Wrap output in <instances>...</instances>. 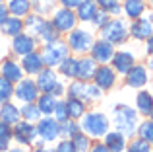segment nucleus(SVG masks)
Segmentation results:
<instances>
[{
	"label": "nucleus",
	"mask_w": 153,
	"mask_h": 152,
	"mask_svg": "<svg viewBox=\"0 0 153 152\" xmlns=\"http://www.w3.org/2000/svg\"><path fill=\"white\" fill-rule=\"evenodd\" d=\"M52 152H76V148H74V144H72L70 138H62V141L56 142V146H54Z\"/></svg>",
	"instance_id": "obj_42"
},
{
	"label": "nucleus",
	"mask_w": 153,
	"mask_h": 152,
	"mask_svg": "<svg viewBox=\"0 0 153 152\" xmlns=\"http://www.w3.org/2000/svg\"><path fill=\"white\" fill-rule=\"evenodd\" d=\"M93 43H95V35L91 33L89 29H83V27L72 29L70 33H68V37H66V45H68V49H70V53L72 55H79V57L89 55Z\"/></svg>",
	"instance_id": "obj_5"
},
{
	"label": "nucleus",
	"mask_w": 153,
	"mask_h": 152,
	"mask_svg": "<svg viewBox=\"0 0 153 152\" xmlns=\"http://www.w3.org/2000/svg\"><path fill=\"white\" fill-rule=\"evenodd\" d=\"M8 16H10V12H8V8H6V2H0V26L6 22Z\"/></svg>",
	"instance_id": "obj_47"
},
{
	"label": "nucleus",
	"mask_w": 153,
	"mask_h": 152,
	"mask_svg": "<svg viewBox=\"0 0 153 152\" xmlns=\"http://www.w3.org/2000/svg\"><path fill=\"white\" fill-rule=\"evenodd\" d=\"M0 141L2 142H12V125L0 121Z\"/></svg>",
	"instance_id": "obj_43"
},
{
	"label": "nucleus",
	"mask_w": 153,
	"mask_h": 152,
	"mask_svg": "<svg viewBox=\"0 0 153 152\" xmlns=\"http://www.w3.org/2000/svg\"><path fill=\"white\" fill-rule=\"evenodd\" d=\"M68 98H78L83 103H93L103 98V90L95 86L93 82H83V80H72L66 88Z\"/></svg>",
	"instance_id": "obj_4"
},
{
	"label": "nucleus",
	"mask_w": 153,
	"mask_h": 152,
	"mask_svg": "<svg viewBox=\"0 0 153 152\" xmlns=\"http://www.w3.org/2000/svg\"><path fill=\"white\" fill-rule=\"evenodd\" d=\"M147 53L153 55V33H151V37L147 39Z\"/></svg>",
	"instance_id": "obj_48"
},
{
	"label": "nucleus",
	"mask_w": 153,
	"mask_h": 152,
	"mask_svg": "<svg viewBox=\"0 0 153 152\" xmlns=\"http://www.w3.org/2000/svg\"><path fill=\"white\" fill-rule=\"evenodd\" d=\"M93 84L99 86L101 90H111L112 86L116 84V72L114 68H111L108 65H99L97 70H95V76H93Z\"/></svg>",
	"instance_id": "obj_17"
},
{
	"label": "nucleus",
	"mask_w": 153,
	"mask_h": 152,
	"mask_svg": "<svg viewBox=\"0 0 153 152\" xmlns=\"http://www.w3.org/2000/svg\"><path fill=\"white\" fill-rule=\"evenodd\" d=\"M19 65H22L25 76H37L43 68H45V62H43L41 51H33V53L22 57V59H19Z\"/></svg>",
	"instance_id": "obj_18"
},
{
	"label": "nucleus",
	"mask_w": 153,
	"mask_h": 152,
	"mask_svg": "<svg viewBox=\"0 0 153 152\" xmlns=\"http://www.w3.org/2000/svg\"><path fill=\"white\" fill-rule=\"evenodd\" d=\"M6 152H27V150L23 148V146H10Z\"/></svg>",
	"instance_id": "obj_49"
},
{
	"label": "nucleus",
	"mask_w": 153,
	"mask_h": 152,
	"mask_svg": "<svg viewBox=\"0 0 153 152\" xmlns=\"http://www.w3.org/2000/svg\"><path fill=\"white\" fill-rule=\"evenodd\" d=\"M56 72H58V76H64L66 80H76V76H78V57H74V55L66 57L56 66Z\"/></svg>",
	"instance_id": "obj_24"
},
{
	"label": "nucleus",
	"mask_w": 153,
	"mask_h": 152,
	"mask_svg": "<svg viewBox=\"0 0 153 152\" xmlns=\"http://www.w3.org/2000/svg\"><path fill=\"white\" fill-rule=\"evenodd\" d=\"M22 31H25V23H23L22 18H16V16H8L6 22L0 26V35L2 37H16Z\"/></svg>",
	"instance_id": "obj_22"
},
{
	"label": "nucleus",
	"mask_w": 153,
	"mask_h": 152,
	"mask_svg": "<svg viewBox=\"0 0 153 152\" xmlns=\"http://www.w3.org/2000/svg\"><path fill=\"white\" fill-rule=\"evenodd\" d=\"M114 53H116L114 45H111L108 41H103V39H97L89 51V57L97 65H108L112 61V57H114Z\"/></svg>",
	"instance_id": "obj_13"
},
{
	"label": "nucleus",
	"mask_w": 153,
	"mask_h": 152,
	"mask_svg": "<svg viewBox=\"0 0 153 152\" xmlns=\"http://www.w3.org/2000/svg\"><path fill=\"white\" fill-rule=\"evenodd\" d=\"M89 152H111V150H108L107 146H105V142H97V141H95L93 144H91Z\"/></svg>",
	"instance_id": "obj_46"
},
{
	"label": "nucleus",
	"mask_w": 153,
	"mask_h": 152,
	"mask_svg": "<svg viewBox=\"0 0 153 152\" xmlns=\"http://www.w3.org/2000/svg\"><path fill=\"white\" fill-rule=\"evenodd\" d=\"M111 65H112V68H114L116 74L126 76L128 70L136 65V59H134V55H132L130 51H116L114 57H112V61H111Z\"/></svg>",
	"instance_id": "obj_19"
},
{
	"label": "nucleus",
	"mask_w": 153,
	"mask_h": 152,
	"mask_svg": "<svg viewBox=\"0 0 153 152\" xmlns=\"http://www.w3.org/2000/svg\"><path fill=\"white\" fill-rule=\"evenodd\" d=\"M0 121L8 123V125H12V127L18 121H22V113H19L18 103H14V102L2 103V105H0Z\"/></svg>",
	"instance_id": "obj_23"
},
{
	"label": "nucleus",
	"mask_w": 153,
	"mask_h": 152,
	"mask_svg": "<svg viewBox=\"0 0 153 152\" xmlns=\"http://www.w3.org/2000/svg\"><path fill=\"white\" fill-rule=\"evenodd\" d=\"M146 12V2L143 0H124L122 2V14H126V18L138 20Z\"/></svg>",
	"instance_id": "obj_28"
},
{
	"label": "nucleus",
	"mask_w": 153,
	"mask_h": 152,
	"mask_svg": "<svg viewBox=\"0 0 153 152\" xmlns=\"http://www.w3.org/2000/svg\"><path fill=\"white\" fill-rule=\"evenodd\" d=\"M151 4H153V0H151Z\"/></svg>",
	"instance_id": "obj_56"
},
{
	"label": "nucleus",
	"mask_w": 153,
	"mask_h": 152,
	"mask_svg": "<svg viewBox=\"0 0 153 152\" xmlns=\"http://www.w3.org/2000/svg\"><path fill=\"white\" fill-rule=\"evenodd\" d=\"M149 117H151V121H153V111H151V115H149Z\"/></svg>",
	"instance_id": "obj_54"
},
{
	"label": "nucleus",
	"mask_w": 153,
	"mask_h": 152,
	"mask_svg": "<svg viewBox=\"0 0 153 152\" xmlns=\"http://www.w3.org/2000/svg\"><path fill=\"white\" fill-rule=\"evenodd\" d=\"M97 62L89 57V55H83L78 59V76L76 80H83V82H93L95 70H97Z\"/></svg>",
	"instance_id": "obj_20"
},
{
	"label": "nucleus",
	"mask_w": 153,
	"mask_h": 152,
	"mask_svg": "<svg viewBox=\"0 0 153 152\" xmlns=\"http://www.w3.org/2000/svg\"><path fill=\"white\" fill-rule=\"evenodd\" d=\"M39 88H37V84H35V80L33 78H23V80H19L18 84H14V99L16 102H19L23 105V103H35L37 102V98H39Z\"/></svg>",
	"instance_id": "obj_10"
},
{
	"label": "nucleus",
	"mask_w": 153,
	"mask_h": 152,
	"mask_svg": "<svg viewBox=\"0 0 153 152\" xmlns=\"http://www.w3.org/2000/svg\"><path fill=\"white\" fill-rule=\"evenodd\" d=\"M0 76L10 80L12 84H18L19 80L25 78V72H23L19 61H16V57H2V61H0Z\"/></svg>",
	"instance_id": "obj_12"
},
{
	"label": "nucleus",
	"mask_w": 153,
	"mask_h": 152,
	"mask_svg": "<svg viewBox=\"0 0 153 152\" xmlns=\"http://www.w3.org/2000/svg\"><path fill=\"white\" fill-rule=\"evenodd\" d=\"M58 2V0H31V8H33V12L35 14H39V16H45L47 18V14H52V12L56 10L54 8V4Z\"/></svg>",
	"instance_id": "obj_33"
},
{
	"label": "nucleus",
	"mask_w": 153,
	"mask_h": 152,
	"mask_svg": "<svg viewBox=\"0 0 153 152\" xmlns=\"http://www.w3.org/2000/svg\"><path fill=\"white\" fill-rule=\"evenodd\" d=\"M19 113H22V119L27 123H37L43 117L37 103H23V105H19Z\"/></svg>",
	"instance_id": "obj_32"
},
{
	"label": "nucleus",
	"mask_w": 153,
	"mask_h": 152,
	"mask_svg": "<svg viewBox=\"0 0 153 152\" xmlns=\"http://www.w3.org/2000/svg\"><path fill=\"white\" fill-rule=\"evenodd\" d=\"M2 57H4V45L0 43V61H2Z\"/></svg>",
	"instance_id": "obj_52"
},
{
	"label": "nucleus",
	"mask_w": 153,
	"mask_h": 152,
	"mask_svg": "<svg viewBox=\"0 0 153 152\" xmlns=\"http://www.w3.org/2000/svg\"><path fill=\"white\" fill-rule=\"evenodd\" d=\"M8 148H10V142H2L0 141V152H6Z\"/></svg>",
	"instance_id": "obj_50"
},
{
	"label": "nucleus",
	"mask_w": 153,
	"mask_h": 152,
	"mask_svg": "<svg viewBox=\"0 0 153 152\" xmlns=\"http://www.w3.org/2000/svg\"><path fill=\"white\" fill-rule=\"evenodd\" d=\"M79 129L82 133H85L87 137L93 141V138H103L105 135L111 131V121L103 111H85V115L82 117L79 123Z\"/></svg>",
	"instance_id": "obj_2"
},
{
	"label": "nucleus",
	"mask_w": 153,
	"mask_h": 152,
	"mask_svg": "<svg viewBox=\"0 0 153 152\" xmlns=\"http://www.w3.org/2000/svg\"><path fill=\"white\" fill-rule=\"evenodd\" d=\"M52 117H54L58 123H62V121H66V119H70V115H68V105H66V99H62V98H60L58 102H56L54 111H52Z\"/></svg>",
	"instance_id": "obj_39"
},
{
	"label": "nucleus",
	"mask_w": 153,
	"mask_h": 152,
	"mask_svg": "<svg viewBox=\"0 0 153 152\" xmlns=\"http://www.w3.org/2000/svg\"><path fill=\"white\" fill-rule=\"evenodd\" d=\"M23 23H25L27 33L33 35V37H37V39H41V35L52 26L51 20H47L45 16H39V14H29L27 18H23Z\"/></svg>",
	"instance_id": "obj_14"
},
{
	"label": "nucleus",
	"mask_w": 153,
	"mask_h": 152,
	"mask_svg": "<svg viewBox=\"0 0 153 152\" xmlns=\"http://www.w3.org/2000/svg\"><path fill=\"white\" fill-rule=\"evenodd\" d=\"M136 133H138V137L142 138V141L149 142V144H153V121L149 119V121H142L138 123V129H136Z\"/></svg>",
	"instance_id": "obj_38"
},
{
	"label": "nucleus",
	"mask_w": 153,
	"mask_h": 152,
	"mask_svg": "<svg viewBox=\"0 0 153 152\" xmlns=\"http://www.w3.org/2000/svg\"><path fill=\"white\" fill-rule=\"evenodd\" d=\"M62 8H70V10H76V8L82 4V0H58Z\"/></svg>",
	"instance_id": "obj_45"
},
{
	"label": "nucleus",
	"mask_w": 153,
	"mask_h": 152,
	"mask_svg": "<svg viewBox=\"0 0 153 152\" xmlns=\"http://www.w3.org/2000/svg\"><path fill=\"white\" fill-rule=\"evenodd\" d=\"M33 152H52V150H49L47 146H41V148H33Z\"/></svg>",
	"instance_id": "obj_51"
},
{
	"label": "nucleus",
	"mask_w": 153,
	"mask_h": 152,
	"mask_svg": "<svg viewBox=\"0 0 153 152\" xmlns=\"http://www.w3.org/2000/svg\"><path fill=\"white\" fill-rule=\"evenodd\" d=\"M58 82H60L58 72H56L54 68H49V66H45L41 72L35 76V84H37V88H39L41 94H51L52 88H54Z\"/></svg>",
	"instance_id": "obj_15"
},
{
	"label": "nucleus",
	"mask_w": 153,
	"mask_h": 152,
	"mask_svg": "<svg viewBox=\"0 0 153 152\" xmlns=\"http://www.w3.org/2000/svg\"><path fill=\"white\" fill-rule=\"evenodd\" d=\"M70 141H72V144H74L76 152H89L91 144H93V141H91L85 133H82V131H79L74 138H70Z\"/></svg>",
	"instance_id": "obj_36"
},
{
	"label": "nucleus",
	"mask_w": 153,
	"mask_h": 152,
	"mask_svg": "<svg viewBox=\"0 0 153 152\" xmlns=\"http://www.w3.org/2000/svg\"><path fill=\"white\" fill-rule=\"evenodd\" d=\"M111 20V14H107V12H103V10H99L97 14H95V18L91 20V23H93V27L95 29H101V27L105 26V23Z\"/></svg>",
	"instance_id": "obj_41"
},
{
	"label": "nucleus",
	"mask_w": 153,
	"mask_h": 152,
	"mask_svg": "<svg viewBox=\"0 0 153 152\" xmlns=\"http://www.w3.org/2000/svg\"><path fill=\"white\" fill-rule=\"evenodd\" d=\"M12 141L18 142V146H33L37 141V127L35 123H27V121H18L12 127Z\"/></svg>",
	"instance_id": "obj_9"
},
{
	"label": "nucleus",
	"mask_w": 153,
	"mask_h": 152,
	"mask_svg": "<svg viewBox=\"0 0 153 152\" xmlns=\"http://www.w3.org/2000/svg\"><path fill=\"white\" fill-rule=\"evenodd\" d=\"M97 12H99V8L95 4V0H82V4L76 8V16L83 23H91V20L95 18Z\"/></svg>",
	"instance_id": "obj_25"
},
{
	"label": "nucleus",
	"mask_w": 153,
	"mask_h": 152,
	"mask_svg": "<svg viewBox=\"0 0 153 152\" xmlns=\"http://www.w3.org/2000/svg\"><path fill=\"white\" fill-rule=\"evenodd\" d=\"M37 45H39L37 37L29 35L27 31H22L19 35H16V37L10 39V53H12V57L22 59V57H25V55L37 51Z\"/></svg>",
	"instance_id": "obj_8"
},
{
	"label": "nucleus",
	"mask_w": 153,
	"mask_h": 152,
	"mask_svg": "<svg viewBox=\"0 0 153 152\" xmlns=\"http://www.w3.org/2000/svg\"><path fill=\"white\" fill-rule=\"evenodd\" d=\"M66 105H68V115H70V119H74V121L82 119L87 111L85 109L87 103H83L82 99H78V98H66Z\"/></svg>",
	"instance_id": "obj_31"
},
{
	"label": "nucleus",
	"mask_w": 153,
	"mask_h": 152,
	"mask_svg": "<svg viewBox=\"0 0 153 152\" xmlns=\"http://www.w3.org/2000/svg\"><path fill=\"white\" fill-rule=\"evenodd\" d=\"M153 33V16H147V18H138L134 20V23L130 26V37L138 39V41H146L149 39Z\"/></svg>",
	"instance_id": "obj_16"
},
{
	"label": "nucleus",
	"mask_w": 153,
	"mask_h": 152,
	"mask_svg": "<svg viewBox=\"0 0 153 152\" xmlns=\"http://www.w3.org/2000/svg\"><path fill=\"white\" fill-rule=\"evenodd\" d=\"M99 35L103 41H108L111 45H122L130 37V27L122 18H112L99 29Z\"/></svg>",
	"instance_id": "obj_3"
},
{
	"label": "nucleus",
	"mask_w": 153,
	"mask_h": 152,
	"mask_svg": "<svg viewBox=\"0 0 153 152\" xmlns=\"http://www.w3.org/2000/svg\"><path fill=\"white\" fill-rule=\"evenodd\" d=\"M136 107H138V113L151 115V111H153V96L149 92H146V90L138 92V96H136Z\"/></svg>",
	"instance_id": "obj_30"
},
{
	"label": "nucleus",
	"mask_w": 153,
	"mask_h": 152,
	"mask_svg": "<svg viewBox=\"0 0 153 152\" xmlns=\"http://www.w3.org/2000/svg\"><path fill=\"white\" fill-rule=\"evenodd\" d=\"M112 125H114V131H118L126 138H132L138 129V111L122 103L116 105L112 109Z\"/></svg>",
	"instance_id": "obj_1"
},
{
	"label": "nucleus",
	"mask_w": 153,
	"mask_h": 152,
	"mask_svg": "<svg viewBox=\"0 0 153 152\" xmlns=\"http://www.w3.org/2000/svg\"><path fill=\"white\" fill-rule=\"evenodd\" d=\"M126 78V84L130 88H143L147 84V80H149V76H147V68L142 65H134L130 70H128V74L124 76Z\"/></svg>",
	"instance_id": "obj_21"
},
{
	"label": "nucleus",
	"mask_w": 153,
	"mask_h": 152,
	"mask_svg": "<svg viewBox=\"0 0 153 152\" xmlns=\"http://www.w3.org/2000/svg\"><path fill=\"white\" fill-rule=\"evenodd\" d=\"M126 152H151V146H149V142L142 141V138H136V141H132L126 146Z\"/></svg>",
	"instance_id": "obj_40"
},
{
	"label": "nucleus",
	"mask_w": 153,
	"mask_h": 152,
	"mask_svg": "<svg viewBox=\"0 0 153 152\" xmlns=\"http://www.w3.org/2000/svg\"><path fill=\"white\" fill-rule=\"evenodd\" d=\"M35 127H37V138L45 144H51L60 138V123L54 117H41L35 123Z\"/></svg>",
	"instance_id": "obj_11"
},
{
	"label": "nucleus",
	"mask_w": 153,
	"mask_h": 152,
	"mask_svg": "<svg viewBox=\"0 0 153 152\" xmlns=\"http://www.w3.org/2000/svg\"><path fill=\"white\" fill-rule=\"evenodd\" d=\"M95 4H97L99 10L107 12V14H111V16L122 14V4H120V0H95Z\"/></svg>",
	"instance_id": "obj_34"
},
{
	"label": "nucleus",
	"mask_w": 153,
	"mask_h": 152,
	"mask_svg": "<svg viewBox=\"0 0 153 152\" xmlns=\"http://www.w3.org/2000/svg\"><path fill=\"white\" fill-rule=\"evenodd\" d=\"M0 2H4V0H0Z\"/></svg>",
	"instance_id": "obj_55"
},
{
	"label": "nucleus",
	"mask_w": 153,
	"mask_h": 152,
	"mask_svg": "<svg viewBox=\"0 0 153 152\" xmlns=\"http://www.w3.org/2000/svg\"><path fill=\"white\" fill-rule=\"evenodd\" d=\"M79 131H82L79 129V123L74 121V119H66V121L60 123V137L62 138H74Z\"/></svg>",
	"instance_id": "obj_35"
},
{
	"label": "nucleus",
	"mask_w": 153,
	"mask_h": 152,
	"mask_svg": "<svg viewBox=\"0 0 153 152\" xmlns=\"http://www.w3.org/2000/svg\"><path fill=\"white\" fill-rule=\"evenodd\" d=\"M12 99H14V84L4 76H0V105L6 102H12Z\"/></svg>",
	"instance_id": "obj_37"
},
{
	"label": "nucleus",
	"mask_w": 153,
	"mask_h": 152,
	"mask_svg": "<svg viewBox=\"0 0 153 152\" xmlns=\"http://www.w3.org/2000/svg\"><path fill=\"white\" fill-rule=\"evenodd\" d=\"M58 102V98H54L52 94H39L37 98V107L41 109L43 117H52V111H54V105Z\"/></svg>",
	"instance_id": "obj_29"
},
{
	"label": "nucleus",
	"mask_w": 153,
	"mask_h": 152,
	"mask_svg": "<svg viewBox=\"0 0 153 152\" xmlns=\"http://www.w3.org/2000/svg\"><path fill=\"white\" fill-rule=\"evenodd\" d=\"M70 55H72L70 49H68L66 41H62V39H56V41H52V43H45L43 49H41L43 62H45V66H49V68H56V66L66 57H70Z\"/></svg>",
	"instance_id": "obj_6"
},
{
	"label": "nucleus",
	"mask_w": 153,
	"mask_h": 152,
	"mask_svg": "<svg viewBox=\"0 0 153 152\" xmlns=\"http://www.w3.org/2000/svg\"><path fill=\"white\" fill-rule=\"evenodd\" d=\"M51 23L60 35L62 33H70L72 29H76V23H78V16H76V10H70V8H56L52 12Z\"/></svg>",
	"instance_id": "obj_7"
},
{
	"label": "nucleus",
	"mask_w": 153,
	"mask_h": 152,
	"mask_svg": "<svg viewBox=\"0 0 153 152\" xmlns=\"http://www.w3.org/2000/svg\"><path fill=\"white\" fill-rule=\"evenodd\" d=\"M51 94L54 96V98H58V99L62 98V96L66 94V88H64V82H58V84H56V86L52 88V92H51Z\"/></svg>",
	"instance_id": "obj_44"
},
{
	"label": "nucleus",
	"mask_w": 153,
	"mask_h": 152,
	"mask_svg": "<svg viewBox=\"0 0 153 152\" xmlns=\"http://www.w3.org/2000/svg\"><path fill=\"white\" fill-rule=\"evenodd\" d=\"M103 138H105V146L111 152H126V137L120 135L118 131H108Z\"/></svg>",
	"instance_id": "obj_27"
},
{
	"label": "nucleus",
	"mask_w": 153,
	"mask_h": 152,
	"mask_svg": "<svg viewBox=\"0 0 153 152\" xmlns=\"http://www.w3.org/2000/svg\"><path fill=\"white\" fill-rule=\"evenodd\" d=\"M149 66H151V68H153V57L149 59Z\"/></svg>",
	"instance_id": "obj_53"
},
{
	"label": "nucleus",
	"mask_w": 153,
	"mask_h": 152,
	"mask_svg": "<svg viewBox=\"0 0 153 152\" xmlns=\"http://www.w3.org/2000/svg\"><path fill=\"white\" fill-rule=\"evenodd\" d=\"M6 8L10 12V16H16V18H27L31 14V0H6Z\"/></svg>",
	"instance_id": "obj_26"
}]
</instances>
